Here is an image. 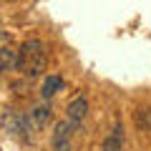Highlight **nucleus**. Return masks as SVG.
Masks as SVG:
<instances>
[{
    "mask_svg": "<svg viewBox=\"0 0 151 151\" xmlns=\"http://www.w3.org/2000/svg\"><path fill=\"white\" fill-rule=\"evenodd\" d=\"M60 88H63V78L60 76H48L43 81V98H53Z\"/></svg>",
    "mask_w": 151,
    "mask_h": 151,
    "instance_id": "obj_5",
    "label": "nucleus"
},
{
    "mask_svg": "<svg viewBox=\"0 0 151 151\" xmlns=\"http://www.w3.org/2000/svg\"><path fill=\"white\" fill-rule=\"evenodd\" d=\"M86 111H88V101L83 96L73 98V101L68 103V108H65V113H68V121L73 126H81V121L86 119Z\"/></svg>",
    "mask_w": 151,
    "mask_h": 151,
    "instance_id": "obj_2",
    "label": "nucleus"
},
{
    "mask_svg": "<svg viewBox=\"0 0 151 151\" xmlns=\"http://www.w3.org/2000/svg\"><path fill=\"white\" fill-rule=\"evenodd\" d=\"M121 141H124V139H121V136H116V134L108 136V139L103 141V151H121Z\"/></svg>",
    "mask_w": 151,
    "mask_h": 151,
    "instance_id": "obj_7",
    "label": "nucleus"
},
{
    "mask_svg": "<svg viewBox=\"0 0 151 151\" xmlns=\"http://www.w3.org/2000/svg\"><path fill=\"white\" fill-rule=\"evenodd\" d=\"M48 116H50L48 106H35L30 113H28V124H30V129H33V131L43 129V126H45V121H48Z\"/></svg>",
    "mask_w": 151,
    "mask_h": 151,
    "instance_id": "obj_4",
    "label": "nucleus"
},
{
    "mask_svg": "<svg viewBox=\"0 0 151 151\" xmlns=\"http://www.w3.org/2000/svg\"><path fill=\"white\" fill-rule=\"evenodd\" d=\"M20 73H25L28 78H35L40 76V70L45 68V45L40 40H25L18 50V65H15Z\"/></svg>",
    "mask_w": 151,
    "mask_h": 151,
    "instance_id": "obj_1",
    "label": "nucleus"
},
{
    "mask_svg": "<svg viewBox=\"0 0 151 151\" xmlns=\"http://www.w3.org/2000/svg\"><path fill=\"white\" fill-rule=\"evenodd\" d=\"M15 65H18V53L10 45H5V48H3V70H13Z\"/></svg>",
    "mask_w": 151,
    "mask_h": 151,
    "instance_id": "obj_6",
    "label": "nucleus"
},
{
    "mask_svg": "<svg viewBox=\"0 0 151 151\" xmlns=\"http://www.w3.org/2000/svg\"><path fill=\"white\" fill-rule=\"evenodd\" d=\"M70 134H73V124L60 121V124L55 126V134H53V146H55V151H68V149H70Z\"/></svg>",
    "mask_w": 151,
    "mask_h": 151,
    "instance_id": "obj_3",
    "label": "nucleus"
}]
</instances>
